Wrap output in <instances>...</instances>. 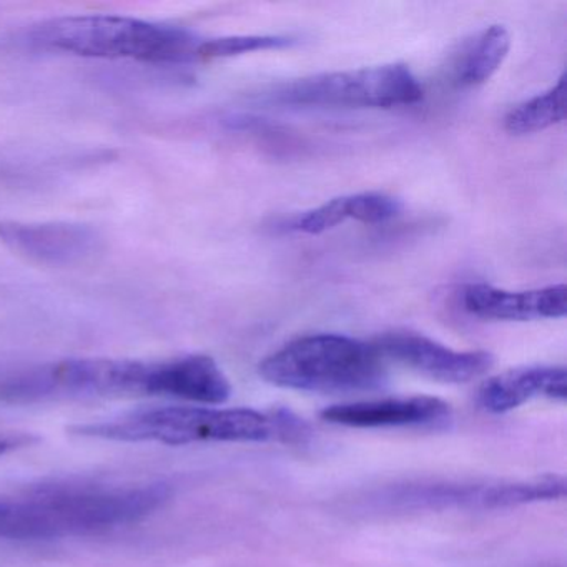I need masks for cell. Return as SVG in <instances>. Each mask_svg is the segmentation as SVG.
I'll use <instances>...</instances> for the list:
<instances>
[{
    "instance_id": "obj_1",
    "label": "cell",
    "mask_w": 567,
    "mask_h": 567,
    "mask_svg": "<svg viewBox=\"0 0 567 567\" xmlns=\"http://www.w3.org/2000/svg\"><path fill=\"white\" fill-rule=\"evenodd\" d=\"M144 496L132 484L54 483L0 496V540L41 543L137 524Z\"/></svg>"
},
{
    "instance_id": "obj_3",
    "label": "cell",
    "mask_w": 567,
    "mask_h": 567,
    "mask_svg": "<svg viewBox=\"0 0 567 567\" xmlns=\"http://www.w3.org/2000/svg\"><path fill=\"white\" fill-rule=\"evenodd\" d=\"M258 373L275 386L310 393L373 391L386 383V360L373 343L343 334H308L265 358Z\"/></svg>"
},
{
    "instance_id": "obj_9",
    "label": "cell",
    "mask_w": 567,
    "mask_h": 567,
    "mask_svg": "<svg viewBox=\"0 0 567 567\" xmlns=\"http://www.w3.org/2000/svg\"><path fill=\"white\" fill-rule=\"evenodd\" d=\"M327 423L348 427L426 426L446 421L450 404L440 398L413 396L334 404L321 413Z\"/></svg>"
},
{
    "instance_id": "obj_13",
    "label": "cell",
    "mask_w": 567,
    "mask_h": 567,
    "mask_svg": "<svg viewBox=\"0 0 567 567\" xmlns=\"http://www.w3.org/2000/svg\"><path fill=\"white\" fill-rule=\"evenodd\" d=\"M511 49V35L503 25H489L467 39L450 62L451 84L460 89L477 87L489 81Z\"/></svg>"
},
{
    "instance_id": "obj_14",
    "label": "cell",
    "mask_w": 567,
    "mask_h": 567,
    "mask_svg": "<svg viewBox=\"0 0 567 567\" xmlns=\"http://www.w3.org/2000/svg\"><path fill=\"white\" fill-rule=\"evenodd\" d=\"M566 118V81L560 78L556 85L543 94L527 99L507 112L504 127L513 135H529L546 131Z\"/></svg>"
},
{
    "instance_id": "obj_5",
    "label": "cell",
    "mask_w": 567,
    "mask_h": 567,
    "mask_svg": "<svg viewBox=\"0 0 567 567\" xmlns=\"http://www.w3.org/2000/svg\"><path fill=\"white\" fill-rule=\"evenodd\" d=\"M423 94L406 65L384 64L285 82L265 99L290 107L393 109L417 104Z\"/></svg>"
},
{
    "instance_id": "obj_2",
    "label": "cell",
    "mask_w": 567,
    "mask_h": 567,
    "mask_svg": "<svg viewBox=\"0 0 567 567\" xmlns=\"http://www.w3.org/2000/svg\"><path fill=\"white\" fill-rule=\"evenodd\" d=\"M277 424L248 408L158 406L132 411L112 420L78 424L71 433L122 443L168 446L207 443H258L275 436Z\"/></svg>"
},
{
    "instance_id": "obj_10",
    "label": "cell",
    "mask_w": 567,
    "mask_h": 567,
    "mask_svg": "<svg viewBox=\"0 0 567 567\" xmlns=\"http://www.w3.org/2000/svg\"><path fill=\"white\" fill-rule=\"evenodd\" d=\"M157 396L217 406L231 396V384L214 358L188 354L157 361Z\"/></svg>"
},
{
    "instance_id": "obj_12",
    "label": "cell",
    "mask_w": 567,
    "mask_h": 567,
    "mask_svg": "<svg viewBox=\"0 0 567 567\" xmlns=\"http://www.w3.org/2000/svg\"><path fill=\"white\" fill-rule=\"evenodd\" d=\"M400 212V202L394 200L390 195L378 194V192L347 195V197L333 198L300 215L291 221V228L301 234L321 235L348 220L368 225L386 224L396 218Z\"/></svg>"
},
{
    "instance_id": "obj_15",
    "label": "cell",
    "mask_w": 567,
    "mask_h": 567,
    "mask_svg": "<svg viewBox=\"0 0 567 567\" xmlns=\"http://www.w3.org/2000/svg\"><path fill=\"white\" fill-rule=\"evenodd\" d=\"M293 44V39L284 35H231V38L210 39L198 45L197 61L235 58L250 52L271 51Z\"/></svg>"
},
{
    "instance_id": "obj_4",
    "label": "cell",
    "mask_w": 567,
    "mask_h": 567,
    "mask_svg": "<svg viewBox=\"0 0 567 567\" xmlns=\"http://www.w3.org/2000/svg\"><path fill=\"white\" fill-rule=\"evenodd\" d=\"M32 38L54 51L99 59H132L152 64L197 61L200 39L172 25L122 16H75L52 19Z\"/></svg>"
},
{
    "instance_id": "obj_11",
    "label": "cell",
    "mask_w": 567,
    "mask_h": 567,
    "mask_svg": "<svg viewBox=\"0 0 567 567\" xmlns=\"http://www.w3.org/2000/svg\"><path fill=\"white\" fill-rule=\"evenodd\" d=\"M564 401L567 373L564 367H520L489 378L480 388L477 401L489 413H507L533 398Z\"/></svg>"
},
{
    "instance_id": "obj_16",
    "label": "cell",
    "mask_w": 567,
    "mask_h": 567,
    "mask_svg": "<svg viewBox=\"0 0 567 567\" xmlns=\"http://www.w3.org/2000/svg\"><path fill=\"white\" fill-rule=\"evenodd\" d=\"M35 437L31 434H0V454L11 453L34 443Z\"/></svg>"
},
{
    "instance_id": "obj_8",
    "label": "cell",
    "mask_w": 567,
    "mask_h": 567,
    "mask_svg": "<svg viewBox=\"0 0 567 567\" xmlns=\"http://www.w3.org/2000/svg\"><path fill=\"white\" fill-rule=\"evenodd\" d=\"M461 305L467 313L483 320L564 318L567 313V288L560 284L536 290L507 291L486 284H473L461 291Z\"/></svg>"
},
{
    "instance_id": "obj_6",
    "label": "cell",
    "mask_w": 567,
    "mask_h": 567,
    "mask_svg": "<svg viewBox=\"0 0 567 567\" xmlns=\"http://www.w3.org/2000/svg\"><path fill=\"white\" fill-rule=\"evenodd\" d=\"M384 360L403 364L441 383H470L483 377L494 364L487 351H456L423 334L393 331L373 341Z\"/></svg>"
},
{
    "instance_id": "obj_7",
    "label": "cell",
    "mask_w": 567,
    "mask_h": 567,
    "mask_svg": "<svg viewBox=\"0 0 567 567\" xmlns=\"http://www.w3.org/2000/svg\"><path fill=\"white\" fill-rule=\"evenodd\" d=\"M0 241L14 254L51 267H74L92 260L104 247L101 234L84 224L0 221Z\"/></svg>"
}]
</instances>
